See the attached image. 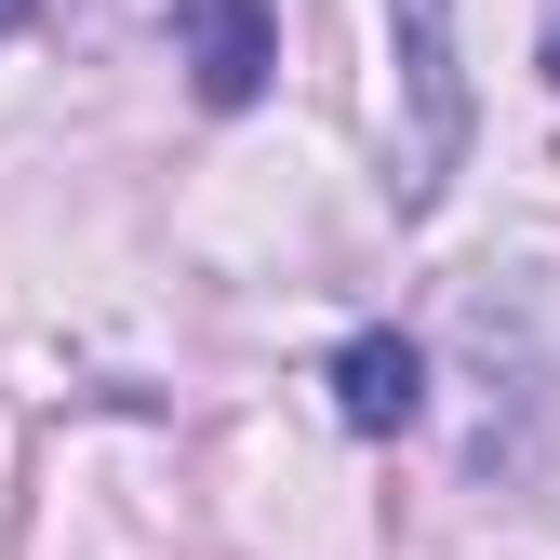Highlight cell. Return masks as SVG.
Returning a JSON list of instances; mask_svg holds the SVG:
<instances>
[{
	"mask_svg": "<svg viewBox=\"0 0 560 560\" xmlns=\"http://www.w3.org/2000/svg\"><path fill=\"white\" fill-rule=\"evenodd\" d=\"M267 67H280L267 0H187V81H200V107H254Z\"/></svg>",
	"mask_w": 560,
	"mask_h": 560,
	"instance_id": "2",
	"label": "cell"
},
{
	"mask_svg": "<svg viewBox=\"0 0 560 560\" xmlns=\"http://www.w3.org/2000/svg\"><path fill=\"white\" fill-rule=\"evenodd\" d=\"M387 81H400V200L428 214L467 161V40H454V0H387Z\"/></svg>",
	"mask_w": 560,
	"mask_h": 560,
	"instance_id": "1",
	"label": "cell"
},
{
	"mask_svg": "<svg viewBox=\"0 0 560 560\" xmlns=\"http://www.w3.org/2000/svg\"><path fill=\"white\" fill-rule=\"evenodd\" d=\"M27 14H40V0H0V40H14V27H27Z\"/></svg>",
	"mask_w": 560,
	"mask_h": 560,
	"instance_id": "4",
	"label": "cell"
},
{
	"mask_svg": "<svg viewBox=\"0 0 560 560\" xmlns=\"http://www.w3.org/2000/svg\"><path fill=\"white\" fill-rule=\"evenodd\" d=\"M334 413L361 441H400L413 413H428V361H413V334H347L334 347Z\"/></svg>",
	"mask_w": 560,
	"mask_h": 560,
	"instance_id": "3",
	"label": "cell"
},
{
	"mask_svg": "<svg viewBox=\"0 0 560 560\" xmlns=\"http://www.w3.org/2000/svg\"><path fill=\"white\" fill-rule=\"evenodd\" d=\"M547 81H560V14H547Z\"/></svg>",
	"mask_w": 560,
	"mask_h": 560,
	"instance_id": "5",
	"label": "cell"
}]
</instances>
